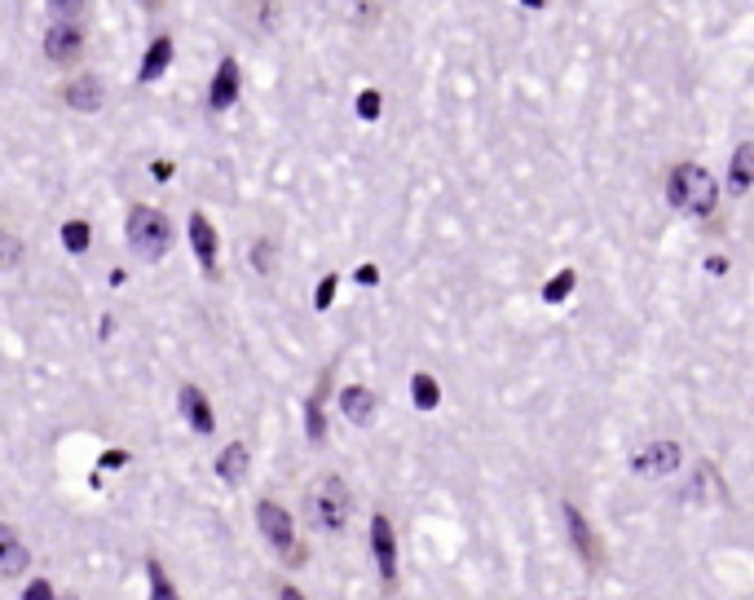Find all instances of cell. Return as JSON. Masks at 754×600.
<instances>
[{"label":"cell","mask_w":754,"mask_h":600,"mask_svg":"<svg viewBox=\"0 0 754 600\" xmlns=\"http://www.w3.org/2000/svg\"><path fill=\"white\" fill-rule=\"evenodd\" d=\"M666 199H671V208H679L684 217H711V213L720 208V186H715V177H711L702 164L684 159V164H671V168H666Z\"/></svg>","instance_id":"1"},{"label":"cell","mask_w":754,"mask_h":600,"mask_svg":"<svg viewBox=\"0 0 754 600\" xmlns=\"http://www.w3.org/2000/svg\"><path fill=\"white\" fill-rule=\"evenodd\" d=\"M349 512H354V494H349L345 478L327 473V478H318L305 490V517H309L314 530L340 534V530L349 525Z\"/></svg>","instance_id":"2"},{"label":"cell","mask_w":754,"mask_h":600,"mask_svg":"<svg viewBox=\"0 0 754 600\" xmlns=\"http://www.w3.org/2000/svg\"><path fill=\"white\" fill-rule=\"evenodd\" d=\"M125 239L137 260H163L168 247H172V222L159 208H141L137 204V208H128Z\"/></svg>","instance_id":"3"},{"label":"cell","mask_w":754,"mask_h":600,"mask_svg":"<svg viewBox=\"0 0 754 600\" xmlns=\"http://www.w3.org/2000/svg\"><path fill=\"white\" fill-rule=\"evenodd\" d=\"M256 525H260V534H265V543L287 561V565H305V548H300V534H296V525H291V512L282 508V503H274V499H260L256 503Z\"/></svg>","instance_id":"4"},{"label":"cell","mask_w":754,"mask_h":600,"mask_svg":"<svg viewBox=\"0 0 754 600\" xmlns=\"http://www.w3.org/2000/svg\"><path fill=\"white\" fill-rule=\"evenodd\" d=\"M565 530H569V543H574V552H578V561H583V570H601L605 565V543H601V534L592 530V521L574 508V503H565Z\"/></svg>","instance_id":"5"},{"label":"cell","mask_w":754,"mask_h":600,"mask_svg":"<svg viewBox=\"0 0 754 600\" xmlns=\"http://www.w3.org/2000/svg\"><path fill=\"white\" fill-rule=\"evenodd\" d=\"M44 58L58 67H76L85 58V27L80 22H49L44 31Z\"/></svg>","instance_id":"6"},{"label":"cell","mask_w":754,"mask_h":600,"mask_svg":"<svg viewBox=\"0 0 754 600\" xmlns=\"http://www.w3.org/2000/svg\"><path fill=\"white\" fill-rule=\"evenodd\" d=\"M371 557H376L379 583L393 592V588H397V534H393L388 512H376V517H371Z\"/></svg>","instance_id":"7"},{"label":"cell","mask_w":754,"mask_h":600,"mask_svg":"<svg viewBox=\"0 0 754 600\" xmlns=\"http://www.w3.org/2000/svg\"><path fill=\"white\" fill-rule=\"evenodd\" d=\"M679 455L684 451L675 442H653L639 455H631V473H639V478H671L679 469Z\"/></svg>","instance_id":"8"},{"label":"cell","mask_w":754,"mask_h":600,"mask_svg":"<svg viewBox=\"0 0 754 600\" xmlns=\"http://www.w3.org/2000/svg\"><path fill=\"white\" fill-rule=\"evenodd\" d=\"M190 247H195V256H199V269L208 274V278H221V247H217V230H212V222L204 217V213H190Z\"/></svg>","instance_id":"9"},{"label":"cell","mask_w":754,"mask_h":600,"mask_svg":"<svg viewBox=\"0 0 754 600\" xmlns=\"http://www.w3.org/2000/svg\"><path fill=\"white\" fill-rule=\"evenodd\" d=\"M177 406H181V415L190 420V429H195V433H212V429H217L212 402L204 397V388H199V384H181V388H177Z\"/></svg>","instance_id":"10"},{"label":"cell","mask_w":754,"mask_h":600,"mask_svg":"<svg viewBox=\"0 0 754 600\" xmlns=\"http://www.w3.org/2000/svg\"><path fill=\"white\" fill-rule=\"evenodd\" d=\"M239 62L235 58H226L221 67H217V76H212V89H208V111H230L235 102H239Z\"/></svg>","instance_id":"11"},{"label":"cell","mask_w":754,"mask_h":600,"mask_svg":"<svg viewBox=\"0 0 754 600\" xmlns=\"http://www.w3.org/2000/svg\"><path fill=\"white\" fill-rule=\"evenodd\" d=\"M62 98H67V107L71 111H85V116H93L107 98H102V85H98V76H76L67 89H62Z\"/></svg>","instance_id":"12"},{"label":"cell","mask_w":754,"mask_h":600,"mask_svg":"<svg viewBox=\"0 0 754 600\" xmlns=\"http://www.w3.org/2000/svg\"><path fill=\"white\" fill-rule=\"evenodd\" d=\"M728 190L733 195H751L754 190V141H742L728 159Z\"/></svg>","instance_id":"13"},{"label":"cell","mask_w":754,"mask_h":600,"mask_svg":"<svg viewBox=\"0 0 754 600\" xmlns=\"http://www.w3.org/2000/svg\"><path fill=\"white\" fill-rule=\"evenodd\" d=\"M168 62H172V36H155L150 49H146V58H141V67H137V80H141V85H155V80L168 71Z\"/></svg>","instance_id":"14"},{"label":"cell","mask_w":754,"mask_h":600,"mask_svg":"<svg viewBox=\"0 0 754 600\" xmlns=\"http://www.w3.org/2000/svg\"><path fill=\"white\" fill-rule=\"evenodd\" d=\"M248 469H251V455L244 442H230V446L217 455V478L226 481V485H244V481H248Z\"/></svg>","instance_id":"15"},{"label":"cell","mask_w":754,"mask_h":600,"mask_svg":"<svg viewBox=\"0 0 754 600\" xmlns=\"http://www.w3.org/2000/svg\"><path fill=\"white\" fill-rule=\"evenodd\" d=\"M340 411L354 420V424H371L376 420V393L371 388H363V384H349L345 393H340Z\"/></svg>","instance_id":"16"},{"label":"cell","mask_w":754,"mask_h":600,"mask_svg":"<svg viewBox=\"0 0 754 600\" xmlns=\"http://www.w3.org/2000/svg\"><path fill=\"white\" fill-rule=\"evenodd\" d=\"M327 380H331V371H323L318 388H314V393H309V402H305V433H309V442H314V446H323V442H327V420H323V397H327Z\"/></svg>","instance_id":"17"},{"label":"cell","mask_w":754,"mask_h":600,"mask_svg":"<svg viewBox=\"0 0 754 600\" xmlns=\"http://www.w3.org/2000/svg\"><path fill=\"white\" fill-rule=\"evenodd\" d=\"M27 561H31V552H27L22 539L4 525V530H0V574H4V579H18V574L27 570Z\"/></svg>","instance_id":"18"},{"label":"cell","mask_w":754,"mask_h":600,"mask_svg":"<svg viewBox=\"0 0 754 600\" xmlns=\"http://www.w3.org/2000/svg\"><path fill=\"white\" fill-rule=\"evenodd\" d=\"M410 397H415L419 411H437L442 406V384L428 371H419V375H410Z\"/></svg>","instance_id":"19"},{"label":"cell","mask_w":754,"mask_h":600,"mask_svg":"<svg viewBox=\"0 0 754 600\" xmlns=\"http://www.w3.org/2000/svg\"><path fill=\"white\" fill-rule=\"evenodd\" d=\"M146 579H150V600H181V597H177V588L168 583V574H163V565H159L155 557L146 561Z\"/></svg>","instance_id":"20"},{"label":"cell","mask_w":754,"mask_h":600,"mask_svg":"<svg viewBox=\"0 0 754 600\" xmlns=\"http://www.w3.org/2000/svg\"><path fill=\"white\" fill-rule=\"evenodd\" d=\"M574 283H578V274H574V269H560V274H552V283L543 287V301H547V305H560V301L574 292Z\"/></svg>","instance_id":"21"},{"label":"cell","mask_w":754,"mask_h":600,"mask_svg":"<svg viewBox=\"0 0 754 600\" xmlns=\"http://www.w3.org/2000/svg\"><path fill=\"white\" fill-rule=\"evenodd\" d=\"M89 239H93L89 222H67V226H62V247H67V252H76V256L89 252Z\"/></svg>","instance_id":"22"},{"label":"cell","mask_w":754,"mask_h":600,"mask_svg":"<svg viewBox=\"0 0 754 600\" xmlns=\"http://www.w3.org/2000/svg\"><path fill=\"white\" fill-rule=\"evenodd\" d=\"M85 4L80 0H53L49 4V22H85Z\"/></svg>","instance_id":"23"},{"label":"cell","mask_w":754,"mask_h":600,"mask_svg":"<svg viewBox=\"0 0 754 600\" xmlns=\"http://www.w3.org/2000/svg\"><path fill=\"white\" fill-rule=\"evenodd\" d=\"M379 111H384L379 89H363V94H358V116H363V120H379Z\"/></svg>","instance_id":"24"},{"label":"cell","mask_w":754,"mask_h":600,"mask_svg":"<svg viewBox=\"0 0 754 600\" xmlns=\"http://www.w3.org/2000/svg\"><path fill=\"white\" fill-rule=\"evenodd\" d=\"M336 287H340V274H327V278L318 283V292H314V305H318V309H331V301H336Z\"/></svg>","instance_id":"25"},{"label":"cell","mask_w":754,"mask_h":600,"mask_svg":"<svg viewBox=\"0 0 754 600\" xmlns=\"http://www.w3.org/2000/svg\"><path fill=\"white\" fill-rule=\"evenodd\" d=\"M251 260H256V269H260V274H269V260H274V243H269V239H260V243H256V252H251Z\"/></svg>","instance_id":"26"},{"label":"cell","mask_w":754,"mask_h":600,"mask_svg":"<svg viewBox=\"0 0 754 600\" xmlns=\"http://www.w3.org/2000/svg\"><path fill=\"white\" fill-rule=\"evenodd\" d=\"M22 600H58V597H53V583H49V579H36V583L22 592Z\"/></svg>","instance_id":"27"},{"label":"cell","mask_w":754,"mask_h":600,"mask_svg":"<svg viewBox=\"0 0 754 600\" xmlns=\"http://www.w3.org/2000/svg\"><path fill=\"white\" fill-rule=\"evenodd\" d=\"M18 256H22V243L13 239V235H4V260H0V265H4V269H13V265H18Z\"/></svg>","instance_id":"28"},{"label":"cell","mask_w":754,"mask_h":600,"mask_svg":"<svg viewBox=\"0 0 754 600\" xmlns=\"http://www.w3.org/2000/svg\"><path fill=\"white\" fill-rule=\"evenodd\" d=\"M379 13H384L379 4H358V9H354V18H363V22H376Z\"/></svg>","instance_id":"29"},{"label":"cell","mask_w":754,"mask_h":600,"mask_svg":"<svg viewBox=\"0 0 754 600\" xmlns=\"http://www.w3.org/2000/svg\"><path fill=\"white\" fill-rule=\"evenodd\" d=\"M358 283H363V287H376L379 283L376 265H363V269H358Z\"/></svg>","instance_id":"30"},{"label":"cell","mask_w":754,"mask_h":600,"mask_svg":"<svg viewBox=\"0 0 754 600\" xmlns=\"http://www.w3.org/2000/svg\"><path fill=\"white\" fill-rule=\"evenodd\" d=\"M168 177H172V164H168V159H159V164H155V181H168Z\"/></svg>","instance_id":"31"},{"label":"cell","mask_w":754,"mask_h":600,"mask_svg":"<svg viewBox=\"0 0 754 600\" xmlns=\"http://www.w3.org/2000/svg\"><path fill=\"white\" fill-rule=\"evenodd\" d=\"M706 269H711V274H724V269H728V260H724V256H711V260H706Z\"/></svg>","instance_id":"32"},{"label":"cell","mask_w":754,"mask_h":600,"mask_svg":"<svg viewBox=\"0 0 754 600\" xmlns=\"http://www.w3.org/2000/svg\"><path fill=\"white\" fill-rule=\"evenodd\" d=\"M128 455L125 451H111V455H107V460H102V464H111V469H120V464H125Z\"/></svg>","instance_id":"33"},{"label":"cell","mask_w":754,"mask_h":600,"mask_svg":"<svg viewBox=\"0 0 754 600\" xmlns=\"http://www.w3.org/2000/svg\"><path fill=\"white\" fill-rule=\"evenodd\" d=\"M278 600H305V597H300L296 588H282V592H278Z\"/></svg>","instance_id":"34"}]
</instances>
